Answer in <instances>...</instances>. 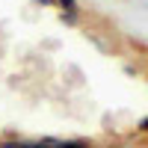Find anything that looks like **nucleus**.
I'll use <instances>...</instances> for the list:
<instances>
[{"label": "nucleus", "mask_w": 148, "mask_h": 148, "mask_svg": "<svg viewBox=\"0 0 148 148\" xmlns=\"http://www.w3.org/2000/svg\"><path fill=\"white\" fill-rule=\"evenodd\" d=\"M59 139L45 136V139H3L0 148H56Z\"/></svg>", "instance_id": "obj_1"}, {"label": "nucleus", "mask_w": 148, "mask_h": 148, "mask_svg": "<svg viewBox=\"0 0 148 148\" xmlns=\"http://www.w3.org/2000/svg\"><path fill=\"white\" fill-rule=\"evenodd\" d=\"M56 6L62 9V21L65 24H77V12H80L77 0H56Z\"/></svg>", "instance_id": "obj_2"}, {"label": "nucleus", "mask_w": 148, "mask_h": 148, "mask_svg": "<svg viewBox=\"0 0 148 148\" xmlns=\"http://www.w3.org/2000/svg\"><path fill=\"white\" fill-rule=\"evenodd\" d=\"M56 148H95V145L86 142V139H59Z\"/></svg>", "instance_id": "obj_3"}, {"label": "nucleus", "mask_w": 148, "mask_h": 148, "mask_svg": "<svg viewBox=\"0 0 148 148\" xmlns=\"http://www.w3.org/2000/svg\"><path fill=\"white\" fill-rule=\"evenodd\" d=\"M139 133H148V116H145V119L139 121Z\"/></svg>", "instance_id": "obj_4"}, {"label": "nucleus", "mask_w": 148, "mask_h": 148, "mask_svg": "<svg viewBox=\"0 0 148 148\" xmlns=\"http://www.w3.org/2000/svg\"><path fill=\"white\" fill-rule=\"evenodd\" d=\"M36 3H42V6H56V0H36Z\"/></svg>", "instance_id": "obj_5"}]
</instances>
